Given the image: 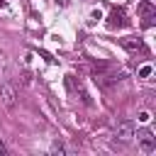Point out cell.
Listing matches in <instances>:
<instances>
[{"instance_id":"1","label":"cell","mask_w":156,"mask_h":156,"mask_svg":"<svg viewBox=\"0 0 156 156\" xmlns=\"http://www.w3.org/2000/svg\"><path fill=\"white\" fill-rule=\"evenodd\" d=\"M0 100H2V105L7 110H15V105H17V90H15V85L0 83Z\"/></svg>"},{"instance_id":"2","label":"cell","mask_w":156,"mask_h":156,"mask_svg":"<svg viewBox=\"0 0 156 156\" xmlns=\"http://www.w3.org/2000/svg\"><path fill=\"white\" fill-rule=\"evenodd\" d=\"M115 136L122 139V141H129V139L134 136V122H132V119H122V122L117 124V129H115Z\"/></svg>"},{"instance_id":"3","label":"cell","mask_w":156,"mask_h":156,"mask_svg":"<svg viewBox=\"0 0 156 156\" xmlns=\"http://www.w3.org/2000/svg\"><path fill=\"white\" fill-rule=\"evenodd\" d=\"M129 24V20L124 17V10H112L110 12V17H107V27L110 29H115V27H127Z\"/></svg>"},{"instance_id":"4","label":"cell","mask_w":156,"mask_h":156,"mask_svg":"<svg viewBox=\"0 0 156 156\" xmlns=\"http://www.w3.org/2000/svg\"><path fill=\"white\" fill-rule=\"evenodd\" d=\"M136 136H139V141H141V151H146V154H149V151H154V149H156V136H154L149 129H141Z\"/></svg>"},{"instance_id":"5","label":"cell","mask_w":156,"mask_h":156,"mask_svg":"<svg viewBox=\"0 0 156 156\" xmlns=\"http://www.w3.org/2000/svg\"><path fill=\"white\" fill-rule=\"evenodd\" d=\"M122 46H124V49H127L129 54H136V51H139V54H144V51H146V44H144L141 39H136V37L122 39Z\"/></svg>"},{"instance_id":"6","label":"cell","mask_w":156,"mask_h":156,"mask_svg":"<svg viewBox=\"0 0 156 156\" xmlns=\"http://www.w3.org/2000/svg\"><path fill=\"white\" fill-rule=\"evenodd\" d=\"M78 95H80V100H83V102H85L88 107L93 105V98H90V93H88V90H85V88H83L80 83H78Z\"/></svg>"},{"instance_id":"7","label":"cell","mask_w":156,"mask_h":156,"mask_svg":"<svg viewBox=\"0 0 156 156\" xmlns=\"http://www.w3.org/2000/svg\"><path fill=\"white\" fill-rule=\"evenodd\" d=\"M154 73V66H149V63H144L141 68H139V78H149Z\"/></svg>"},{"instance_id":"8","label":"cell","mask_w":156,"mask_h":156,"mask_svg":"<svg viewBox=\"0 0 156 156\" xmlns=\"http://www.w3.org/2000/svg\"><path fill=\"white\" fill-rule=\"evenodd\" d=\"M139 12H141V15H154V7H151V2H146V0H144V2L139 5Z\"/></svg>"},{"instance_id":"9","label":"cell","mask_w":156,"mask_h":156,"mask_svg":"<svg viewBox=\"0 0 156 156\" xmlns=\"http://www.w3.org/2000/svg\"><path fill=\"white\" fill-rule=\"evenodd\" d=\"M98 20H102V12H100V10H93V12H90V24H95Z\"/></svg>"},{"instance_id":"10","label":"cell","mask_w":156,"mask_h":156,"mask_svg":"<svg viewBox=\"0 0 156 156\" xmlns=\"http://www.w3.org/2000/svg\"><path fill=\"white\" fill-rule=\"evenodd\" d=\"M32 80H34V78H32V73H29V71H24V73H22V83H24V85H32Z\"/></svg>"},{"instance_id":"11","label":"cell","mask_w":156,"mask_h":156,"mask_svg":"<svg viewBox=\"0 0 156 156\" xmlns=\"http://www.w3.org/2000/svg\"><path fill=\"white\" fill-rule=\"evenodd\" d=\"M149 119H151V112H146V110L139 112V122H149Z\"/></svg>"},{"instance_id":"12","label":"cell","mask_w":156,"mask_h":156,"mask_svg":"<svg viewBox=\"0 0 156 156\" xmlns=\"http://www.w3.org/2000/svg\"><path fill=\"white\" fill-rule=\"evenodd\" d=\"M39 54H41V56H44V58H46V61H54V56H51V54H49V51H39Z\"/></svg>"},{"instance_id":"13","label":"cell","mask_w":156,"mask_h":156,"mask_svg":"<svg viewBox=\"0 0 156 156\" xmlns=\"http://www.w3.org/2000/svg\"><path fill=\"white\" fill-rule=\"evenodd\" d=\"M56 2H58L61 7H66V5H68V0H56Z\"/></svg>"},{"instance_id":"14","label":"cell","mask_w":156,"mask_h":156,"mask_svg":"<svg viewBox=\"0 0 156 156\" xmlns=\"http://www.w3.org/2000/svg\"><path fill=\"white\" fill-rule=\"evenodd\" d=\"M0 154H5V146H2V141H0Z\"/></svg>"},{"instance_id":"15","label":"cell","mask_w":156,"mask_h":156,"mask_svg":"<svg viewBox=\"0 0 156 156\" xmlns=\"http://www.w3.org/2000/svg\"><path fill=\"white\" fill-rule=\"evenodd\" d=\"M0 7H5V0H0Z\"/></svg>"}]
</instances>
